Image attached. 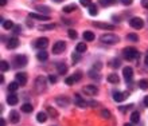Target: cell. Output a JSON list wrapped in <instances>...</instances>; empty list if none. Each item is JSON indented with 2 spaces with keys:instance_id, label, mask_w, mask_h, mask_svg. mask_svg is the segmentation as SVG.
<instances>
[{
  "instance_id": "6da1fadb",
  "label": "cell",
  "mask_w": 148,
  "mask_h": 126,
  "mask_svg": "<svg viewBox=\"0 0 148 126\" xmlns=\"http://www.w3.org/2000/svg\"><path fill=\"white\" fill-rule=\"evenodd\" d=\"M123 56L127 60H135L140 58V52L137 51L135 47H125L123 50Z\"/></svg>"
},
{
  "instance_id": "7a4b0ae2",
  "label": "cell",
  "mask_w": 148,
  "mask_h": 126,
  "mask_svg": "<svg viewBox=\"0 0 148 126\" xmlns=\"http://www.w3.org/2000/svg\"><path fill=\"white\" fill-rule=\"evenodd\" d=\"M100 40H101L104 44H109V46H112V44H116L119 43V36L114 35V34H104V35L100 36Z\"/></svg>"
},
{
  "instance_id": "3957f363",
  "label": "cell",
  "mask_w": 148,
  "mask_h": 126,
  "mask_svg": "<svg viewBox=\"0 0 148 126\" xmlns=\"http://www.w3.org/2000/svg\"><path fill=\"white\" fill-rule=\"evenodd\" d=\"M45 90H46V78L45 77H38L35 79V91L38 94H40Z\"/></svg>"
},
{
  "instance_id": "277c9868",
  "label": "cell",
  "mask_w": 148,
  "mask_h": 126,
  "mask_svg": "<svg viewBox=\"0 0 148 126\" xmlns=\"http://www.w3.org/2000/svg\"><path fill=\"white\" fill-rule=\"evenodd\" d=\"M65 48H66V43L63 42V40H58V42H55L54 46H53V54H62L65 51Z\"/></svg>"
},
{
  "instance_id": "5b68a950",
  "label": "cell",
  "mask_w": 148,
  "mask_h": 126,
  "mask_svg": "<svg viewBox=\"0 0 148 126\" xmlns=\"http://www.w3.org/2000/svg\"><path fill=\"white\" fill-rule=\"evenodd\" d=\"M123 75H124V79H125V82L127 83H131L132 82V79H133V68L132 67H124L123 68Z\"/></svg>"
},
{
  "instance_id": "8992f818",
  "label": "cell",
  "mask_w": 148,
  "mask_h": 126,
  "mask_svg": "<svg viewBox=\"0 0 148 126\" xmlns=\"http://www.w3.org/2000/svg\"><path fill=\"white\" fill-rule=\"evenodd\" d=\"M129 26L132 28H135V30H140L144 26V22H143L141 18H132V19L129 20Z\"/></svg>"
},
{
  "instance_id": "52a82bcc",
  "label": "cell",
  "mask_w": 148,
  "mask_h": 126,
  "mask_svg": "<svg viewBox=\"0 0 148 126\" xmlns=\"http://www.w3.org/2000/svg\"><path fill=\"white\" fill-rule=\"evenodd\" d=\"M28 62L27 59V56L26 55H16L15 58H14V63H15V66L16 67H23L26 66Z\"/></svg>"
},
{
  "instance_id": "ba28073f",
  "label": "cell",
  "mask_w": 148,
  "mask_h": 126,
  "mask_svg": "<svg viewBox=\"0 0 148 126\" xmlns=\"http://www.w3.org/2000/svg\"><path fill=\"white\" fill-rule=\"evenodd\" d=\"M34 46H35L38 50H45V48L49 46V39H47V38H39V39L35 40Z\"/></svg>"
},
{
  "instance_id": "9c48e42d",
  "label": "cell",
  "mask_w": 148,
  "mask_h": 126,
  "mask_svg": "<svg viewBox=\"0 0 148 126\" xmlns=\"http://www.w3.org/2000/svg\"><path fill=\"white\" fill-rule=\"evenodd\" d=\"M128 97H129V93H127V91H117V93L113 94V99H114L116 102H123V101L127 99Z\"/></svg>"
},
{
  "instance_id": "30bf717a",
  "label": "cell",
  "mask_w": 148,
  "mask_h": 126,
  "mask_svg": "<svg viewBox=\"0 0 148 126\" xmlns=\"http://www.w3.org/2000/svg\"><path fill=\"white\" fill-rule=\"evenodd\" d=\"M15 79L20 86H24V85L27 83V74H26V72H18V74L15 75Z\"/></svg>"
},
{
  "instance_id": "8fae6325",
  "label": "cell",
  "mask_w": 148,
  "mask_h": 126,
  "mask_svg": "<svg viewBox=\"0 0 148 126\" xmlns=\"http://www.w3.org/2000/svg\"><path fill=\"white\" fill-rule=\"evenodd\" d=\"M84 93L88 95H96L98 93V89L94 85H88V86L84 87Z\"/></svg>"
},
{
  "instance_id": "7c38bea8",
  "label": "cell",
  "mask_w": 148,
  "mask_h": 126,
  "mask_svg": "<svg viewBox=\"0 0 148 126\" xmlns=\"http://www.w3.org/2000/svg\"><path fill=\"white\" fill-rule=\"evenodd\" d=\"M19 39L16 38V36H12V38H10L7 42V47L10 48V50H14V48H16L18 46H19Z\"/></svg>"
},
{
  "instance_id": "4fadbf2b",
  "label": "cell",
  "mask_w": 148,
  "mask_h": 126,
  "mask_svg": "<svg viewBox=\"0 0 148 126\" xmlns=\"http://www.w3.org/2000/svg\"><path fill=\"white\" fill-rule=\"evenodd\" d=\"M7 102H8V105H11V106H15L16 103L19 102V97H18L15 93H11V94L7 97Z\"/></svg>"
},
{
  "instance_id": "5bb4252c",
  "label": "cell",
  "mask_w": 148,
  "mask_h": 126,
  "mask_svg": "<svg viewBox=\"0 0 148 126\" xmlns=\"http://www.w3.org/2000/svg\"><path fill=\"white\" fill-rule=\"evenodd\" d=\"M74 102H75V105L79 107H86V105H88V103L85 102V99L82 98L79 94H74Z\"/></svg>"
},
{
  "instance_id": "9a60e30c",
  "label": "cell",
  "mask_w": 148,
  "mask_h": 126,
  "mask_svg": "<svg viewBox=\"0 0 148 126\" xmlns=\"http://www.w3.org/2000/svg\"><path fill=\"white\" fill-rule=\"evenodd\" d=\"M93 26H96V27L98 28H102V30H114V26L113 24H109V23H100V22H94Z\"/></svg>"
},
{
  "instance_id": "2e32d148",
  "label": "cell",
  "mask_w": 148,
  "mask_h": 126,
  "mask_svg": "<svg viewBox=\"0 0 148 126\" xmlns=\"http://www.w3.org/2000/svg\"><path fill=\"white\" fill-rule=\"evenodd\" d=\"M10 121H11L12 123H18L20 121V114L16 110L10 111Z\"/></svg>"
},
{
  "instance_id": "e0dca14e",
  "label": "cell",
  "mask_w": 148,
  "mask_h": 126,
  "mask_svg": "<svg viewBox=\"0 0 148 126\" xmlns=\"http://www.w3.org/2000/svg\"><path fill=\"white\" fill-rule=\"evenodd\" d=\"M28 16H30V18H32V19H38V20H50V16L42 15V14H35V12L28 14Z\"/></svg>"
},
{
  "instance_id": "ac0fdd59",
  "label": "cell",
  "mask_w": 148,
  "mask_h": 126,
  "mask_svg": "<svg viewBox=\"0 0 148 126\" xmlns=\"http://www.w3.org/2000/svg\"><path fill=\"white\" fill-rule=\"evenodd\" d=\"M57 101V103H58L59 106H62V107H66V106H69V98H66V97H58V98L55 99Z\"/></svg>"
},
{
  "instance_id": "d6986e66",
  "label": "cell",
  "mask_w": 148,
  "mask_h": 126,
  "mask_svg": "<svg viewBox=\"0 0 148 126\" xmlns=\"http://www.w3.org/2000/svg\"><path fill=\"white\" fill-rule=\"evenodd\" d=\"M36 58H38V60H40V62H45V60L49 59V54H47L45 50H39V52L36 54Z\"/></svg>"
},
{
  "instance_id": "ffe728a7",
  "label": "cell",
  "mask_w": 148,
  "mask_h": 126,
  "mask_svg": "<svg viewBox=\"0 0 148 126\" xmlns=\"http://www.w3.org/2000/svg\"><path fill=\"white\" fill-rule=\"evenodd\" d=\"M84 39H85V42H93L96 39V35L92 31H85L84 32Z\"/></svg>"
},
{
  "instance_id": "44dd1931",
  "label": "cell",
  "mask_w": 148,
  "mask_h": 126,
  "mask_svg": "<svg viewBox=\"0 0 148 126\" xmlns=\"http://www.w3.org/2000/svg\"><path fill=\"white\" fill-rule=\"evenodd\" d=\"M57 70H58V74H66L67 72V66L65 64V63L62 62H59L58 64H57Z\"/></svg>"
},
{
  "instance_id": "7402d4cb",
  "label": "cell",
  "mask_w": 148,
  "mask_h": 126,
  "mask_svg": "<svg viewBox=\"0 0 148 126\" xmlns=\"http://www.w3.org/2000/svg\"><path fill=\"white\" fill-rule=\"evenodd\" d=\"M108 82L113 83V85H117V83L120 82V78H119L117 74H109L108 75Z\"/></svg>"
},
{
  "instance_id": "603a6c76",
  "label": "cell",
  "mask_w": 148,
  "mask_h": 126,
  "mask_svg": "<svg viewBox=\"0 0 148 126\" xmlns=\"http://www.w3.org/2000/svg\"><path fill=\"white\" fill-rule=\"evenodd\" d=\"M86 50H88V46L85 43H78L75 46V52H78V54H84Z\"/></svg>"
},
{
  "instance_id": "cb8c5ba5",
  "label": "cell",
  "mask_w": 148,
  "mask_h": 126,
  "mask_svg": "<svg viewBox=\"0 0 148 126\" xmlns=\"http://www.w3.org/2000/svg\"><path fill=\"white\" fill-rule=\"evenodd\" d=\"M36 9H38L42 15H47V16H49V14H50V11H51L47 5H38V7H36Z\"/></svg>"
},
{
  "instance_id": "d4e9b609",
  "label": "cell",
  "mask_w": 148,
  "mask_h": 126,
  "mask_svg": "<svg viewBox=\"0 0 148 126\" xmlns=\"http://www.w3.org/2000/svg\"><path fill=\"white\" fill-rule=\"evenodd\" d=\"M36 121H38V122H40V123L46 122V121H47V114H46V113H43V111H39L38 114H36Z\"/></svg>"
},
{
  "instance_id": "484cf974",
  "label": "cell",
  "mask_w": 148,
  "mask_h": 126,
  "mask_svg": "<svg viewBox=\"0 0 148 126\" xmlns=\"http://www.w3.org/2000/svg\"><path fill=\"white\" fill-rule=\"evenodd\" d=\"M139 121H140V113L139 111H133L132 114H131V122L139 123Z\"/></svg>"
},
{
  "instance_id": "4316f807",
  "label": "cell",
  "mask_w": 148,
  "mask_h": 126,
  "mask_svg": "<svg viewBox=\"0 0 148 126\" xmlns=\"http://www.w3.org/2000/svg\"><path fill=\"white\" fill-rule=\"evenodd\" d=\"M34 110V106H32L31 103H23V105H22V111H23V113H31V111Z\"/></svg>"
},
{
  "instance_id": "83f0119b",
  "label": "cell",
  "mask_w": 148,
  "mask_h": 126,
  "mask_svg": "<svg viewBox=\"0 0 148 126\" xmlns=\"http://www.w3.org/2000/svg\"><path fill=\"white\" fill-rule=\"evenodd\" d=\"M88 8H89V15L90 16L98 15V9H97V5H96V4H90Z\"/></svg>"
},
{
  "instance_id": "f1b7e54d",
  "label": "cell",
  "mask_w": 148,
  "mask_h": 126,
  "mask_svg": "<svg viewBox=\"0 0 148 126\" xmlns=\"http://www.w3.org/2000/svg\"><path fill=\"white\" fill-rule=\"evenodd\" d=\"M1 26H3L4 30H12V28L15 27V24L12 23L11 20H4L3 23H1Z\"/></svg>"
},
{
  "instance_id": "f546056e",
  "label": "cell",
  "mask_w": 148,
  "mask_h": 126,
  "mask_svg": "<svg viewBox=\"0 0 148 126\" xmlns=\"http://www.w3.org/2000/svg\"><path fill=\"white\" fill-rule=\"evenodd\" d=\"M19 86H20V85L16 82V81H15V82H11L10 85H8V91H11V93H15V91L19 89Z\"/></svg>"
},
{
  "instance_id": "4dcf8cb0",
  "label": "cell",
  "mask_w": 148,
  "mask_h": 126,
  "mask_svg": "<svg viewBox=\"0 0 148 126\" xmlns=\"http://www.w3.org/2000/svg\"><path fill=\"white\" fill-rule=\"evenodd\" d=\"M0 70H1V72L8 71L10 70V63L5 62V60H1V62H0Z\"/></svg>"
},
{
  "instance_id": "1f68e13d",
  "label": "cell",
  "mask_w": 148,
  "mask_h": 126,
  "mask_svg": "<svg viewBox=\"0 0 148 126\" xmlns=\"http://www.w3.org/2000/svg\"><path fill=\"white\" fill-rule=\"evenodd\" d=\"M77 9V5L75 4H69V5H65L63 7V12H66V14H69V12H73Z\"/></svg>"
},
{
  "instance_id": "d6a6232c",
  "label": "cell",
  "mask_w": 148,
  "mask_h": 126,
  "mask_svg": "<svg viewBox=\"0 0 148 126\" xmlns=\"http://www.w3.org/2000/svg\"><path fill=\"white\" fill-rule=\"evenodd\" d=\"M117 0H100V4H101L102 7H108V5H113V4H116Z\"/></svg>"
},
{
  "instance_id": "836d02e7",
  "label": "cell",
  "mask_w": 148,
  "mask_h": 126,
  "mask_svg": "<svg viewBox=\"0 0 148 126\" xmlns=\"http://www.w3.org/2000/svg\"><path fill=\"white\" fill-rule=\"evenodd\" d=\"M139 87L141 90H147L148 89V79H140L139 81Z\"/></svg>"
},
{
  "instance_id": "e575fe53",
  "label": "cell",
  "mask_w": 148,
  "mask_h": 126,
  "mask_svg": "<svg viewBox=\"0 0 148 126\" xmlns=\"http://www.w3.org/2000/svg\"><path fill=\"white\" fill-rule=\"evenodd\" d=\"M47 113H49V114H50L53 118H57V117H58V113H57V110H55V109H53L51 106H47Z\"/></svg>"
},
{
  "instance_id": "d590c367",
  "label": "cell",
  "mask_w": 148,
  "mask_h": 126,
  "mask_svg": "<svg viewBox=\"0 0 148 126\" xmlns=\"http://www.w3.org/2000/svg\"><path fill=\"white\" fill-rule=\"evenodd\" d=\"M127 39L131 40V42H139V36L136 34H128L127 35Z\"/></svg>"
},
{
  "instance_id": "8d00e7d4",
  "label": "cell",
  "mask_w": 148,
  "mask_h": 126,
  "mask_svg": "<svg viewBox=\"0 0 148 126\" xmlns=\"http://www.w3.org/2000/svg\"><path fill=\"white\" fill-rule=\"evenodd\" d=\"M88 74H89L90 78H93V79H94V78H96V79L100 78V74H98V71H94V68H93V70H90Z\"/></svg>"
},
{
  "instance_id": "74e56055",
  "label": "cell",
  "mask_w": 148,
  "mask_h": 126,
  "mask_svg": "<svg viewBox=\"0 0 148 126\" xmlns=\"http://www.w3.org/2000/svg\"><path fill=\"white\" fill-rule=\"evenodd\" d=\"M67 35H69L70 39H77L78 34H77V31H74V30H69V31H67Z\"/></svg>"
},
{
  "instance_id": "f35d334b",
  "label": "cell",
  "mask_w": 148,
  "mask_h": 126,
  "mask_svg": "<svg viewBox=\"0 0 148 126\" xmlns=\"http://www.w3.org/2000/svg\"><path fill=\"white\" fill-rule=\"evenodd\" d=\"M71 59H73V63H78V62H79V59H81V54L74 52L73 55H71Z\"/></svg>"
},
{
  "instance_id": "ab89813d",
  "label": "cell",
  "mask_w": 148,
  "mask_h": 126,
  "mask_svg": "<svg viewBox=\"0 0 148 126\" xmlns=\"http://www.w3.org/2000/svg\"><path fill=\"white\" fill-rule=\"evenodd\" d=\"M110 66H112L113 68H119V67L121 66V62L119 59H113L112 62H110Z\"/></svg>"
},
{
  "instance_id": "60d3db41",
  "label": "cell",
  "mask_w": 148,
  "mask_h": 126,
  "mask_svg": "<svg viewBox=\"0 0 148 126\" xmlns=\"http://www.w3.org/2000/svg\"><path fill=\"white\" fill-rule=\"evenodd\" d=\"M101 115H102V118H106V119L112 117L110 111H109V110H105V109H104V110H101Z\"/></svg>"
},
{
  "instance_id": "b9f144b4",
  "label": "cell",
  "mask_w": 148,
  "mask_h": 126,
  "mask_svg": "<svg viewBox=\"0 0 148 126\" xmlns=\"http://www.w3.org/2000/svg\"><path fill=\"white\" fill-rule=\"evenodd\" d=\"M53 28H55V24H43L39 27V30H53Z\"/></svg>"
},
{
  "instance_id": "7bdbcfd3",
  "label": "cell",
  "mask_w": 148,
  "mask_h": 126,
  "mask_svg": "<svg viewBox=\"0 0 148 126\" xmlns=\"http://www.w3.org/2000/svg\"><path fill=\"white\" fill-rule=\"evenodd\" d=\"M65 83H66V85H69V86H71V85H74V83H75V79H74V77H67V78L65 79Z\"/></svg>"
},
{
  "instance_id": "ee69618b",
  "label": "cell",
  "mask_w": 148,
  "mask_h": 126,
  "mask_svg": "<svg viewBox=\"0 0 148 126\" xmlns=\"http://www.w3.org/2000/svg\"><path fill=\"white\" fill-rule=\"evenodd\" d=\"M79 3H81L84 7H89L90 4H92V0H79Z\"/></svg>"
},
{
  "instance_id": "f6af8a7d",
  "label": "cell",
  "mask_w": 148,
  "mask_h": 126,
  "mask_svg": "<svg viewBox=\"0 0 148 126\" xmlns=\"http://www.w3.org/2000/svg\"><path fill=\"white\" fill-rule=\"evenodd\" d=\"M47 79H49V82H50V83H57V77H55V75H53V74L49 75V78H47Z\"/></svg>"
},
{
  "instance_id": "bcb514c9",
  "label": "cell",
  "mask_w": 148,
  "mask_h": 126,
  "mask_svg": "<svg viewBox=\"0 0 148 126\" xmlns=\"http://www.w3.org/2000/svg\"><path fill=\"white\" fill-rule=\"evenodd\" d=\"M73 77H74V79H75V82H78V81L82 78V72H79V71H78V72H75Z\"/></svg>"
},
{
  "instance_id": "7dc6e473",
  "label": "cell",
  "mask_w": 148,
  "mask_h": 126,
  "mask_svg": "<svg viewBox=\"0 0 148 126\" xmlns=\"http://www.w3.org/2000/svg\"><path fill=\"white\" fill-rule=\"evenodd\" d=\"M12 30H14V32H15V34H20V32H22V27H20L19 24H18V26H15Z\"/></svg>"
},
{
  "instance_id": "c3c4849f",
  "label": "cell",
  "mask_w": 148,
  "mask_h": 126,
  "mask_svg": "<svg viewBox=\"0 0 148 126\" xmlns=\"http://www.w3.org/2000/svg\"><path fill=\"white\" fill-rule=\"evenodd\" d=\"M123 5H131L133 3V0H120Z\"/></svg>"
},
{
  "instance_id": "681fc988",
  "label": "cell",
  "mask_w": 148,
  "mask_h": 126,
  "mask_svg": "<svg viewBox=\"0 0 148 126\" xmlns=\"http://www.w3.org/2000/svg\"><path fill=\"white\" fill-rule=\"evenodd\" d=\"M101 67H102V64H101V63H100V62H97V64H94V66H93V68H94V70H96V71H98V70H100V68H101Z\"/></svg>"
},
{
  "instance_id": "f907efd6",
  "label": "cell",
  "mask_w": 148,
  "mask_h": 126,
  "mask_svg": "<svg viewBox=\"0 0 148 126\" xmlns=\"http://www.w3.org/2000/svg\"><path fill=\"white\" fill-rule=\"evenodd\" d=\"M141 5L148 9V0H141Z\"/></svg>"
},
{
  "instance_id": "816d5d0a",
  "label": "cell",
  "mask_w": 148,
  "mask_h": 126,
  "mask_svg": "<svg viewBox=\"0 0 148 126\" xmlns=\"http://www.w3.org/2000/svg\"><path fill=\"white\" fill-rule=\"evenodd\" d=\"M143 102H144V106L148 107V95H145L144 97V101H143Z\"/></svg>"
},
{
  "instance_id": "f5cc1de1",
  "label": "cell",
  "mask_w": 148,
  "mask_h": 126,
  "mask_svg": "<svg viewBox=\"0 0 148 126\" xmlns=\"http://www.w3.org/2000/svg\"><path fill=\"white\" fill-rule=\"evenodd\" d=\"M5 4H7V0H0V5H1V7H4Z\"/></svg>"
},
{
  "instance_id": "db71d44e",
  "label": "cell",
  "mask_w": 148,
  "mask_h": 126,
  "mask_svg": "<svg viewBox=\"0 0 148 126\" xmlns=\"http://www.w3.org/2000/svg\"><path fill=\"white\" fill-rule=\"evenodd\" d=\"M0 126H5V121H4V118H0Z\"/></svg>"
},
{
  "instance_id": "11a10c76",
  "label": "cell",
  "mask_w": 148,
  "mask_h": 126,
  "mask_svg": "<svg viewBox=\"0 0 148 126\" xmlns=\"http://www.w3.org/2000/svg\"><path fill=\"white\" fill-rule=\"evenodd\" d=\"M89 105H92V107H97V102H94V101H92Z\"/></svg>"
},
{
  "instance_id": "9f6ffc18",
  "label": "cell",
  "mask_w": 148,
  "mask_h": 126,
  "mask_svg": "<svg viewBox=\"0 0 148 126\" xmlns=\"http://www.w3.org/2000/svg\"><path fill=\"white\" fill-rule=\"evenodd\" d=\"M144 62H145V64L148 66V54H147V56H145V60H144Z\"/></svg>"
},
{
  "instance_id": "6f0895ef",
  "label": "cell",
  "mask_w": 148,
  "mask_h": 126,
  "mask_svg": "<svg viewBox=\"0 0 148 126\" xmlns=\"http://www.w3.org/2000/svg\"><path fill=\"white\" fill-rule=\"evenodd\" d=\"M124 126H133L132 123H124Z\"/></svg>"
},
{
  "instance_id": "680465c9",
  "label": "cell",
  "mask_w": 148,
  "mask_h": 126,
  "mask_svg": "<svg viewBox=\"0 0 148 126\" xmlns=\"http://www.w3.org/2000/svg\"><path fill=\"white\" fill-rule=\"evenodd\" d=\"M54 1H57V3H59V1H62V0H54Z\"/></svg>"
},
{
  "instance_id": "91938a15",
  "label": "cell",
  "mask_w": 148,
  "mask_h": 126,
  "mask_svg": "<svg viewBox=\"0 0 148 126\" xmlns=\"http://www.w3.org/2000/svg\"><path fill=\"white\" fill-rule=\"evenodd\" d=\"M147 54H148V52H147Z\"/></svg>"
}]
</instances>
